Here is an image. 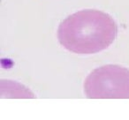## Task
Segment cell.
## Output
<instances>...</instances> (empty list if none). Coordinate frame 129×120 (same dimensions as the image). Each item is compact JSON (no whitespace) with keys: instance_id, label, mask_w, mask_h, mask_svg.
<instances>
[{"instance_id":"1","label":"cell","mask_w":129,"mask_h":120,"mask_svg":"<svg viewBox=\"0 0 129 120\" xmlns=\"http://www.w3.org/2000/svg\"><path fill=\"white\" fill-rule=\"evenodd\" d=\"M118 27L108 13L84 9L72 13L57 28V40L75 54H95L106 49L116 39Z\"/></svg>"},{"instance_id":"2","label":"cell","mask_w":129,"mask_h":120,"mask_svg":"<svg viewBox=\"0 0 129 120\" xmlns=\"http://www.w3.org/2000/svg\"><path fill=\"white\" fill-rule=\"evenodd\" d=\"M83 89L90 99H129V70L117 65L100 66L86 78Z\"/></svg>"}]
</instances>
